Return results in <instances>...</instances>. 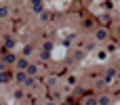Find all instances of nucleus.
Returning a JSON list of instances; mask_svg holds the SVG:
<instances>
[{
  "label": "nucleus",
  "instance_id": "nucleus-1",
  "mask_svg": "<svg viewBox=\"0 0 120 105\" xmlns=\"http://www.w3.org/2000/svg\"><path fill=\"white\" fill-rule=\"evenodd\" d=\"M97 38L103 40V38H105V29H99V32H97Z\"/></svg>",
  "mask_w": 120,
  "mask_h": 105
},
{
  "label": "nucleus",
  "instance_id": "nucleus-2",
  "mask_svg": "<svg viewBox=\"0 0 120 105\" xmlns=\"http://www.w3.org/2000/svg\"><path fill=\"white\" fill-rule=\"evenodd\" d=\"M8 15V8H0V17H6Z\"/></svg>",
  "mask_w": 120,
  "mask_h": 105
}]
</instances>
